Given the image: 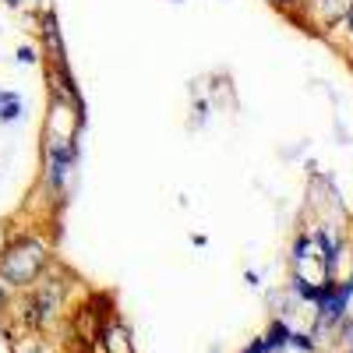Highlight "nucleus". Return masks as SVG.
<instances>
[{"label":"nucleus","instance_id":"f257e3e1","mask_svg":"<svg viewBox=\"0 0 353 353\" xmlns=\"http://www.w3.org/2000/svg\"><path fill=\"white\" fill-rule=\"evenodd\" d=\"M46 244L39 237H14L11 248L0 254V283L32 286L46 269Z\"/></svg>","mask_w":353,"mask_h":353},{"label":"nucleus","instance_id":"f03ea898","mask_svg":"<svg viewBox=\"0 0 353 353\" xmlns=\"http://www.w3.org/2000/svg\"><path fill=\"white\" fill-rule=\"evenodd\" d=\"M329 258H332V254H325V244L314 241V237H304V241L297 244V258H293L297 279H301L307 290L329 286Z\"/></svg>","mask_w":353,"mask_h":353},{"label":"nucleus","instance_id":"7ed1b4c3","mask_svg":"<svg viewBox=\"0 0 353 353\" xmlns=\"http://www.w3.org/2000/svg\"><path fill=\"white\" fill-rule=\"evenodd\" d=\"M106 353H134V343H131V332L121 325V321H106L103 332H99Z\"/></svg>","mask_w":353,"mask_h":353},{"label":"nucleus","instance_id":"20e7f679","mask_svg":"<svg viewBox=\"0 0 353 353\" xmlns=\"http://www.w3.org/2000/svg\"><path fill=\"white\" fill-rule=\"evenodd\" d=\"M314 8H318L321 21L336 25V21H343V18L353 11V0H314Z\"/></svg>","mask_w":353,"mask_h":353},{"label":"nucleus","instance_id":"39448f33","mask_svg":"<svg viewBox=\"0 0 353 353\" xmlns=\"http://www.w3.org/2000/svg\"><path fill=\"white\" fill-rule=\"evenodd\" d=\"M21 110H25V103H21L18 92H0V124L21 121Z\"/></svg>","mask_w":353,"mask_h":353},{"label":"nucleus","instance_id":"423d86ee","mask_svg":"<svg viewBox=\"0 0 353 353\" xmlns=\"http://www.w3.org/2000/svg\"><path fill=\"white\" fill-rule=\"evenodd\" d=\"M14 226L8 223V219H0V254H4L8 248H11V241H14V233H11Z\"/></svg>","mask_w":353,"mask_h":353},{"label":"nucleus","instance_id":"0eeeda50","mask_svg":"<svg viewBox=\"0 0 353 353\" xmlns=\"http://www.w3.org/2000/svg\"><path fill=\"white\" fill-rule=\"evenodd\" d=\"M18 61H21V64H36L39 57H36V50H28V46H21V50H18Z\"/></svg>","mask_w":353,"mask_h":353},{"label":"nucleus","instance_id":"6e6552de","mask_svg":"<svg viewBox=\"0 0 353 353\" xmlns=\"http://www.w3.org/2000/svg\"><path fill=\"white\" fill-rule=\"evenodd\" d=\"M8 4H11V8H21V4H25V0H8Z\"/></svg>","mask_w":353,"mask_h":353},{"label":"nucleus","instance_id":"1a4fd4ad","mask_svg":"<svg viewBox=\"0 0 353 353\" xmlns=\"http://www.w3.org/2000/svg\"><path fill=\"white\" fill-rule=\"evenodd\" d=\"M8 301V293H4V286H0V304H4Z\"/></svg>","mask_w":353,"mask_h":353},{"label":"nucleus","instance_id":"9d476101","mask_svg":"<svg viewBox=\"0 0 353 353\" xmlns=\"http://www.w3.org/2000/svg\"><path fill=\"white\" fill-rule=\"evenodd\" d=\"M25 353H39V350H25Z\"/></svg>","mask_w":353,"mask_h":353}]
</instances>
